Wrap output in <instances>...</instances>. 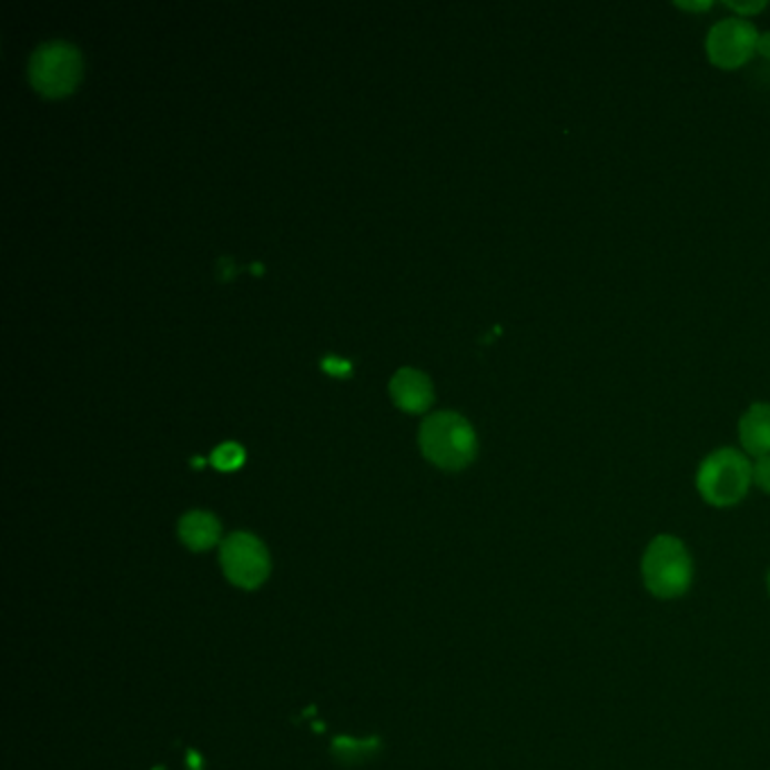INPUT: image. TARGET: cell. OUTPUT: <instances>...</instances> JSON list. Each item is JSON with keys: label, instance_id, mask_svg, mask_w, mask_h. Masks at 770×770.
Instances as JSON below:
<instances>
[{"label": "cell", "instance_id": "cell-1", "mask_svg": "<svg viewBox=\"0 0 770 770\" xmlns=\"http://www.w3.org/2000/svg\"><path fill=\"white\" fill-rule=\"evenodd\" d=\"M423 455L443 470H462L477 455L475 427L457 412L427 416L418 432Z\"/></svg>", "mask_w": 770, "mask_h": 770}, {"label": "cell", "instance_id": "cell-2", "mask_svg": "<svg viewBox=\"0 0 770 770\" xmlns=\"http://www.w3.org/2000/svg\"><path fill=\"white\" fill-rule=\"evenodd\" d=\"M752 486V464L737 447H719L698 466L696 488L710 506L728 508L739 504Z\"/></svg>", "mask_w": 770, "mask_h": 770}, {"label": "cell", "instance_id": "cell-3", "mask_svg": "<svg viewBox=\"0 0 770 770\" xmlns=\"http://www.w3.org/2000/svg\"><path fill=\"white\" fill-rule=\"evenodd\" d=\"M641 579L658 599L682 597L693 581V563L682 540L676 536H658L641 558Z\"/></svg>", "mask_w": 770, "mask_h": 770}, {"label": "cell", "instance_id": "cell-4", "mask_svg": "<svg viewBox=\"0 0 770 770\" xmlns=\"http://www.w3.org/2000/svg\"><path fill=\"white\" fill-rule=\"evenodd\" d=\"M30 82L50 98L67 95L82 78V54L78 45L63 39H50L34 48L28 63Z\"/></svg>", "mask_w": 770, "mask_h": 770}, {"label": "cell", "instance_id": "cell-5", "mask_svg": "<svg viewBox=\"0 0 770 770\" xmlns=\"http://www.w3.org/2000/svg\"><path fill=\"white\" fill-rule=\"evenodd\" d=\"M222 569L226 579L244 590L259 588L270 576V554L267 547L246 531L231 534L220 549Z\"/></svg>", "mask_w": 770, "mask_h": 770}, {"label": "cell", "instance_id": "cell-6", "mask_svg": "<svg viewBox=\"0 0 770 770\" xmlns=\"http://www.w3.org/2000/svg\"><path fill=\"white\" fill-rule=\"evenodd\" d=\"M757 41L759 32L748 19L728 17L710 28L705 52L717 69L737 71L757 54Z\"/></svg>", "mask_w": 770, "mask_h": 770}, {"label": "cell", "instance_id": "cell-7", "mask_svg": "<svg viewBox=\"0 0 770 770\" xmlns=\"http://www.w3.org/2000/svg\"><path fill=\"white\" fill-rule=\"evenodd\" d=\"M394 403L405 412H423L429 407L434 398V389L429 377L412 366L398 368L389 382Z\"/></svg>", "mask_w": 770, "mask_h": 770}, {"label": "cell", "instance_id": "cell-8", "mask_svg": "<svg viewBox=\"0 0 770 770\" xmlns=\"http://www.w3.org/2000/svg\"><path fill=\"white\" fill-rule=\"evenodd\" d=\"M739 440L748 457L770 455V403L750 405L739 421Z\"/></svg>", "mask_w": 770, "mask_h": 770}, {"label": "cell", "instance_id": "cell-9", "mask_svg": "<svg viewBox=\"0 0 770 770\" xmlns=\"http://www.w3.org/2000/svg\"><path fill=\"white\" fill-rule=\"evenodd\" d=\"M179 538L195 551L211 549L220 540V520L209 510H190L179 520Z\"/></svg>", "mask_w": 770, "mask_h": 770}, {"label": "cell", "instance_id": "cell-10", "mask_svg": "<svg viewBox=\"0 0 770 770\" xmlns=\"http://www.w3.org/2000/svg\"><path fill=\"white\" fill-rule=\"evenodd\" d=\"M211 462L220 470H235L244 462L242 445L235 440H226V443L217 445L211 455Z\"/></svg>", "mask_w": 770, "mask_h": 770}, {"label": "cell", "instance_id": "cell-11", "mask_svg": "<svg viewBox=\"0 0 770 770\" xmlns=\"http://www.w3.org/2000/svg\"><path fill=\"white\" fill-rule=\"evenodd\" d=\"M377 748V741H351V739H337L333 750L342 761H359L366 754H371Z\"/></svg>", "mask_w": 770, "mask_h": 770}, {"label": "cell", "instance_id": "cell-12", "mask_svg": "<svg viewBox=\"0 0 770 770\" xmlns=\"http://www.w3.org/2000/svg\"><path fill=\"white\" fill-rule=\"evenodd\" d=\"M752 484L761 493L770 495V455L754 459V464H752Z\"/></svg>", "mask_w": 770, "mask_h": 770}, {"label": "cell", "instance_id": "cell-13", "mask_svg": "<svg viewBox=\"0 0 770 770\" xmlns=\"http://www.w3.org/2000/svg\"><path fill=\"white\" fill-rule=\"evenodd\" d=\"M726 6L739 19H750V17H754V14H759V12H763L768 8L766 0H746V3H726Z\"/></svg>", "mask_w": 770, "mask_h": 770}, {"label": "cell", "instance_id": "cell-14", "mask_svg": "<svg viewBox=\"0 0 770 770\" xmlns=\"http://www.w3.org/2000/svg\"><path fill=\"white\" fill-rule=\"evenodd\" d=\"M321 366H324L333 375H344V373L351 371V362L342 359V357H335V355H328V357L321 359Z\"/></svg>", "mask_w": 770, "mask_h": 770}, {"label": "cell", "instance_id": "cell-15", "mask_svg": "<svg viewBox=\"0 0 770 770\" xmlns=\"http://www.w3.org/2000/svg\"><path fill=\"white\" fill-rule=\"evenodd\" d=\"M757 54H761L766 61H770V32L759 34V41H757Z\"/></svg>", "mask_w": 770, "mask_h": 770}, {"label": "cell", "instance_id": "cell-16", "mask_svg": "<svg viewBox=\"0 0 770 770\" xmlns=\"http://www.w3.org/2000/svg\"><path fill=\"white\" fill-rule=\"evenodd\" d=\"M676 8L687 10V12H708L712 8V3H708V0H705V3H698L696 0V3H676Z\"/></svg>", "mask_w": 770, "mask_h": 770}, {"label": "cell", "instance_id": "cell-17", "mask_svg": "<svg viewBox=\"0 0 770 770\" xmlns=\"http://www.w3.org/2000/svg\"><path fill=\"white\" fill-rule=\"evenodd\" d=\"M768 590H770V574H768Z\"/></svg>", "mask_w": 770, "mask_h": 770}]
</instances>
